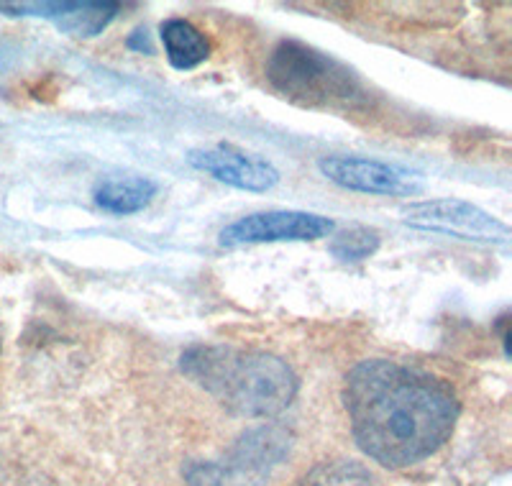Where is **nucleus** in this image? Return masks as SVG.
Listing matches in <instances>:
<instances>
[{
    "label": "nucleus",
    "instance_id": "obj_5",
    "mask_svg": "<svg viewBox=\"0 0 512 486\" xmlns=\"http://www.w3.org/2000/svg\"><path fill=\"white\" fill-rule=\"evenodd\" d=\"M402 220L420 231L443 233V236L464 238V241L507 243L510 238V231L502 220L477 205L454 200V197L408 205V208H402Z\"/></svg>",
    "mask_w": 512,
    "mask_h": 486
},
{
    "label": "nucleus",
    "instance_id": "obj_9",
    "mask_svg": "<svg viewBox=\"0 0 512 486\" xmlns=\"http://www.w3.org/2000/svg\"><path fill=\"white\" fill-rule=\"evenodd\" d=\"M157 190L159 185L149 177H111V180H100L95 185L93 200L105 213L131 215L152 203Z\"/></svg>",
    "mask_w": 512,
    "mask_h": 486
},
{
    "label": "nucleus",
    "instance_id": "obj_6",
    "mask_svg": "<svg viewBox=\"0 0 512 486\" xmlns=\"http://www.w3.org/2000/svg\"><path fill=\"white\" fill-rule=\"evenodd\" d=\"M336 223L326 215L303 213V210H267L233 220L221 231L218 241L226 249L249 246V243L277 241H318L331 236Z\"/></svg>",
    "mask_w": 512,
    "mask_h": 486
},
{
    "label": "nucleus",
    "instance_id": "obj_3",
    "mask_svg": "<svg viewBox=\"0 0 512 486\" xmlns=\"http://www.w3.org/2000/svg\"><path fill=\"white\" fill-rule=\"evenodd\" d=\"M267 80L277 93L305 108H351L367 95L346 64L295 39L280 41L272 49Z\"/></svg>",
    "mask_w": 512,
    "mask_h": 486
},
{
    "label": "nucleus",
    "instance_id": "obj_13",
    "mask_svg": "<svg viewBox=\"0 0 512 486\" xmlns=\"http://www.w3.org/2000/svg\"><path fill=\"white\" fill-rule=\"evenodd\" d=\"M379 241L382 238H379L374 228L354 226L349 231L338 233L331 241V246H328V251H331L333 259L344 261V264H356V261H364L377 254Z\"/></svg>",
    "mask_w": 512,
    "mask_h": 486
},
{
    "label": "nucleus",
    "instance_id": "obj_11",
    "mask_svg": "<svg viewBox=\"0 0 512 486\" xmlns=\"http://www.w3.org/2000/svg\"><path fill=\"white\" fill-rule=\"evenodd\" d=\"M118 11H121L118 3H70V8L62 16L54 18V24L64 34L90 39V36H98L100 31L108 29Z\"/></svg>",
    "mask_w": 512,
    "mask_h": 486
},
{
    "label": "nucleus",
    "instance_id": "obj_1",
    "mask_svg": "<svg viewBox=\"0 0 512 486\" xmlns=\"http://www.w3.org/2000/svg\"><path fill=\"white\" fill-rule=\"evenodd\" d=\"M344 407L356 446L384 469H408L443 448L459 420L446 379L390 359H369L346 374Z\"/></svg>",
    "mask_w": 512,
    "mask_h": 486
},
{
    "label": "nucleus",
    "instance_id": "obj_8",
    "mask_svg": "<svg viewBox=\"0 0 512 486\" xmlns=\"http://www.w3.org/2000/svg\"><path fill=\"white\" fill-rule=\"evenodd\" d=\"M187 162L198 172L210 174L213 180L236 187V190L267 192L280 182V172L274 164L228 144L190 151Z\"/></svg>",
    "mask_w": 512,
    "mask_h": 486
},
{
    "label": "nucleus",
    "instance_id": "obj_10",
    "mask_svg": "<svg viewBox=\"0 0 512 486\" xmlns=\"http://www.w3.org/2000/svg\"><path fill=\"white\" fill-rule=\"evenodd\" d=\"M164 52L175 70H195L210 57V44L203 31L185 18H167L159 26Z\"/></svg>",
    "mask_w": 512,
    "mask_h": 486
},
{
    "label": "nucleus",
    "instance_id": "obj_2",
    "mask_svg": "<svg viewBox=\"0 0 512 486\" xmlns=\"http://www.w3.org/2000/svg\"><path fill=\"white\" fill-rule=\"evenodd\" d=\"M187 379L239 417H274L295 400L297 374L267 351L233 346H192L182 353Z\"/></svg>",
    "mask_w": 512,
    "mask_h": 486
},
{
    "label": "nucleus",
    "instance_id": "obj_4",
    "mask_svg": "<svg viewBox=\"0 0 512 486\" xmlns=\"http://www.w3.org/2000/svg\"><path fill=\"white\" fill-rule=\"evenodd\" d=\"M292 435L280 425H262L241 435L223 456L185 469L187 486H267L290 456Z\"/></svg>",
    "mask_w": 512,
    "mask_h": 486
},
{
    "label": "nucleus",
    "instance_id": "obj_12",
    "mask_svg": "<svg viewBox=\"0 0 512 486\" xmlns=\"http://www.w3.org/2000/svg\"><path fill=\"white\" fill-rule=\"evenodd\" d=\"M295 486H374V479L354 461H326L310 469Z\"/></svg>",
    "mask_w": 512,
    "mask_h": 486
},
{
    "label": "nucleus",
    "instance_id": "obj_7",
    "mask_svg": "<svg viewBox=\"0 0 512 486\" xmlns=\"http://www.w3.org/2000/svg\"><path fill=\"white\" fill-rule=\"evenodd\" d=\"M318 169L333 185L364 195H415L423 190L418 174L377 159L323 157Z\"/></svg>",
    "mask_w": 512,
    "mask_h": 486
}]
</instances>
